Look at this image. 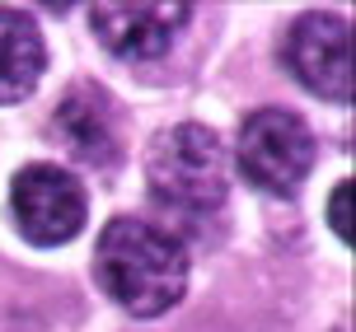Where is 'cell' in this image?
Wrapping results in <instances>:
<instances>
[{
	"label": "cell",
	"mask_w": 356,
	"mask_h": 332,
	"mask_svg": "<svg viewBox=\"0 0 356 332\" xmlns=\"http://www.w3.org/2000/svg\"><path fill=\"white\" fill-rule=\"evenodd\" d=\"M94 276L131 318H155L188 290V248L141 215H118L94 244Z\"/></svg>",
	"instance_id": "cell-1"
},
{
	"label": "cell",
	"mask_w": 356,
	"mask_h": 332,
	"mask_svg": "<svg viewBox=\"0 0 356 332\" xmlns=\"http://www.w3.org/2000/svg\"><path fill=\"white\" fill-rule=\"evenodd\" d=\"M145 178L155 188V201H164L178 215H211L230 197V159L211 126L178 122L164 136L150 140Z\"/></svg>",
	"instance_id": "cell-2"
},
{
	"label": "cell",
	"mask_w": 356,
	"mask_h": 332,
	"mask_svg": "<svg viewBox=\"0 0 356 332\" xmlns=\"http://www.w3.org/2000/svg\"><path fill=\"white\" fill-rule=\"evenodd\" d=\"M234 155L253 188L272 197H296L314 169V136L291 108H258L239 126Z\"/></svg>",
	"instance_id": "cell-3"
},
{
	"label": "cell",
	"mask_w": 356,
	"mask_h": 332,
	"mask_svg": "<svg viewBox=\"0 0 356 332\" xmlns=\"http://www.w3.org/2000/svg\"><path fill=\"white\" fill-rule=\"evenodd\" d=\"M10 210H15V225L29 244H71L89 215L85 183L61 164H29L10 183Z\"/></svg>",
	"instance_id": "cell-4"
},
{
	"label": "cell",
	"mask_w": 356,
	"mask_h": 332,
	"mask_svg": "<svg viewBox=\"0 0 356 332\" xmlns=\"http://www.w3.org/2000/svg\"><path fill=\"white\" fill-rule=\"evenodd\" d=\"M286 61L296 80L314 89L319 99H333V103L352 99V24L342 15H328V10L300 15L286 38Z\"/></svg>",
	"instance_id": "cell-5"
},
{
	"label": "cell",
	"mask_w": 356,
	"mask_h": 332,
	"mask_svg": "<svg viewBox=\"0 0 356 332\" xmlns=\"http://www.w3.org/2000/svg\"><path fill=\"white\" fill-rule=\"evenodd\" d=\"M193 19L188 0L174 5H89V24L113 56L122 61H150V56L169 52L183 28Z\"/></svg>",
	"instance_id": "cell-6"
},
{
	"label": "cell",
	"mask_w": 356,
	"mask_h": 332,
	"mask_svg": "<svg viewBox=\"0 0 356 332\" xmlns=\"http://www.w3.org/2000/svg\"><path fill=\"white\" fill-rule=\"evenodd\" d=\"M52 131L75 159H85L94 169H108L122 155V117H118V103L99 85H75L56 103Z\"/></svg>",
	"instance_id": "cell-7"
},
{
	"label": "cell",
	"mask_w": 356,
	"mask_h": 332,
	"mask_svg": "<svg viewBox=\"0 0 356 332\" xmlns=\"http://www.w3.org/2000/svg\"><path fill=\"white\" fill-rule=\"evenodd\" d=\"M42 66H47V47L33 15L0 5V108L29 99L42 80Z\"/></svg>",
	"instance_id": "cell-8"
},
{
	"label": "cell",
	"mask_w": 356,
	"mask_h": 332,
	"mask_svg": "<svg viewBox=\"0 0 356 332\" xmlns=\"http://www.w3.org/2000/svg\"><path fill=\"white\" fill-rule=\"evenodd\" d=\"M328 225H333V234L342 244H352V178L338 183L333 197H328Z\"/></svg>",
	"instance_id": "cell-9"
}]
</instances>
